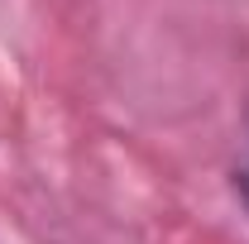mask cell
I'll use <instances>...</instances> for the list:
<instances>
[{"mask_svg":"<svg viewBox=\"0 0 249 244\" xmlns=\"http://www.w3.org/2000/svg\"><path fill=\"white\" fill-rule=\"evenodd\" d=\"M240 192H245V201H249V149H245V163H240Z\"/></svg>","mask_w":249,"mask_h":244,"instance_id":"6da1fadb","label":"cell"}]
</instances>
